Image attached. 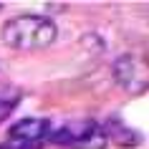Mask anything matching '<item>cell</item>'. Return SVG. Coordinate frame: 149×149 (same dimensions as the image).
<instances>
[{"label": "cell", "mask_w": 149, "mask_h": 149, "mask_svg": "<svg viewBox=\"0 0 149 149\" xmlns=\"http://www.w3.org/2000/svg\"><path fill=\"white\" fill-rule=\"evenodd\" d=\"M56 23L46 15H18L10 18L3 25V40L5 46L15 48V51H38L48 48L56 40Z\"/></svg>", "instance_id": "6da1fadb"}, {"label": "cell", "mask_w": 149, "mask_h": 149, "mask_svg": "<svg viewBox=\"0 0 149 149\" xmlns=\"http://www.w3.org/2000/svg\"><path fill=\"white\" fill-rule=\"evenodd\" d=\"M51 141L71 149H106L109 136H106L104 124L86 119V121H71V124L61 126L58 132L51 134Z\"/></svg>", "instance_id": "7a4b0ae2"}, {"label": "cell", "mask_w": 149, "mask_h": 149, "mask_svg": "<svg viewBox=\"0 0 149 149\" xmlns=\"http://www.w3.org/2000/svg\"><path fill=\"white\" fill-rule=\"evenodd\" d=\"M114 79L121 88L139 94V91L149 88V61L136 53L119 56L114 61Z\"/></svg>", "instance_id": "3957f363"}, {"label": "cell", "mask_w": 149, "mask_h": 149, "mask_svg": "<svg viewBox=\"0 0 149 149\" xmlns=\"http://www.w3.org/2000/svg\"><path fill=\"white\" fill-rule=\"evenodd\" d=\"M43 136H48V121L46 119H23L18 121L8 134V144H0L3 149H25L36 147Z\"/></svg>", "instance_id": "277c9868"}, {"label": "cell", "mask_w": 149, "mask_h": 149, "mask_svg": "<svg viewBox=\"0 0 149 149\" xmlns=\"http://www.w3.org/2000/svg\"><path fill=\"white\" fill-rule=\"evenodd\" d=\"M106 129V136H109V141H116V144H121V147H134V144H139V134L132 132V129H121V124H116V121H111L109 126H104Z\"/></svg>", "instance_id": "5b68a950"}, {"label": "cell", "mask_w": 149, "mask_h": 149, "mask_svg": "<svg viewBox=\"0 0 149 149\" xmlns=\"http://www.w3.org/2000/svg\"><path fill=\"white\" fill-rule=\"evenodd\" d=\"M15 109V99H0V121L3 119H8Z\"/></svg>", "instance_id": "8992f818"}, {"label": "cell", "mask_w": 149, "mask_h": 149, "mask_svg": "<svg viewBox=\"0 0 149 149\" xmlns=\"http://www.w3.org/2000/svg\"><path fill=\"white\" fill-rule=\"evenodd\" d=\"M0 5H3V3H0Z\"/></svg>", "instance_id": "52a82bcc"}]
</instances>
